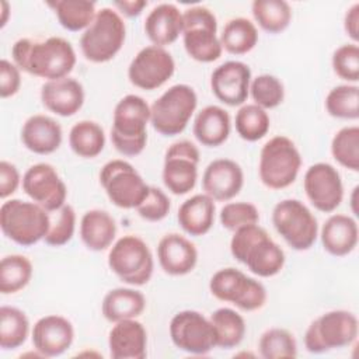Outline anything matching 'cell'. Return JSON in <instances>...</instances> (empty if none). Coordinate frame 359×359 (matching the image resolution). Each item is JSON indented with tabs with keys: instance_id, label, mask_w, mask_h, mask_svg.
Here are the masks:
<instances>
[{
	"instance_id": "1",
	"label": "cell",
	"mask_w": 359,
	"mask_h": 359,
	"mask_svg": "<svg viewBox=\"0 0 359 359\" xmlns=\"http://www.w3.org/2000/svg\"><path fill=\"white\" fill-rule=\"evenodd\" d=\"M11 57L20 70L46 81L67 77L77 60L72 43L62 36L21 38L13 45Z\"/></svg>"
},
{
	"instance_id": "2",
	"label": "cell",
	"mask_w": 359,
	"mask_h": 359,
	"mask_svg": "<svg viewBox=\"0 0 359 359\" xmlns=\"http://www.w3.org/2000/svg\"><path fill=\"white\" fill-rule=\"evenodd\" d=\"M233 233L230 252L250 272L259 278H271L282 271L286 261L285 252L264 227L255 223L240 227Z\"/></svg>"
},
{
	"instance_id": "3",
	"label": "cell",
	"mask_w": 359,
	"mask_h": 359,
	"mask_svg": "<svg viewBox=\"0 0 359 359\" xmlns=\"http://www.w3.org/2000/svg\"><path fill=\"white\" fill-rule=\"evenodd\" d=\"M150 105L136 94H128L114 109L111 142L116 151L126 157L139 156L147 143Z\"/></svg>"
},
{
	"instance_id": "4",
	"label": "cell",
	"mask_w": 359,
	"mask_h": 359,
	"mask_svg": "<svg viewBox=\"0 0 359 359\" xmlns=\"http://www.w3.org/2000/svg\"><path fill=\"white\" fill-rule=\"evenodd\" d=\"M50 224V215L35 202L8 199L0 208L3 234L22 247H31L43 240Z\"/></svg>"
},
{
	"instance_id": "5",
	"label": "cell",
	"mask_w": 359,
	"mask_h": 359,
	"mask_svg": "<svg viewBox=\"0 0 359 359\" xmlns=\"http://www.w3.org/2000/svg\"><path fill=\"white\" fill-rule=\"evenodd\" d=\"M126 27L118 11L104 7L97 11L93 22L80 36L83 56L93 63H105L122 49Z\"/></svg>"
},
{
	"instance_id": "6",
	"label": "cell",
	"mask_w": 359,
	"mask_h": 359,
	"mask_svg": "<svg viewBox=\"0 0 359 359\" xmlns=\"http://www.w3.org/2000/svg\"><path fill=\"white\" fill-rule=\"evenodd\" d=\"M302 167V156L296 144L286 136H273L261 149L258 174L269 189H283L292 185Z\"/></svg>"
},
{
	"instance_id": "7",
	"label": "cell",
	"mask_w": 359,
	"mask_h": 359,
	"mask_svg": "<svg viewBox=\"0 0 359 359\" xmlns=\"http://www.w3.org/2000/svg\"><path fill=\"white\" fill-rule=\"evenodd\" d=\"M359 332V321L352 311L331 310L317 317L306 330L304 346L310 353H324L352 345Z\"/></svg>"
},
{
	"instance_id": "8",
	"label": "cell",
	"mask_w": 359,
	"mask_h": 359,
	"mask_svg": "<svg viewBox=\"0 0 359 359\" xmlns=\"http://www.w3.org/2000/svg\"><path fill=\"white\" fill-rule=\"evenodd\" d=\"M198 105L195 90L188 84H175L150 105V123L163 136L184 132Z\"/></svg>"
},
{
	"instance_id": "9",
	"label": "cell",
	"mask_w": 359,
	"mask_h": 359,
	"mask_svg": "<svg viewBox=\"0 0 359 359\" xmlns=\"http://www.w3.org/2000/svg\"><path fill=\"white\" fill-rule=\"evenodd\" d=\"M217 20L203 7L195 6L182 13V41L188 56L196 62L210 63L222 56L223 48L216 35Z\"/></svg>"
},
{
	"instance_id": "10",
	"label": "cell",
	"mask_w": 359,
	"mask_h": 359,
	"mask_svg": "<svg viewBox=\"0 0 359 359\" xmlns=\"http://www.w3.org/2000/svg\"><path fill=\"white\" fill-rule=\"evenodd\" d=\"M109 269L126 285H146L154 271L153 254L140 237L126 234L118 238L108 254Z\"/></svg>"
},
{
	"instance_id": "11",
	"label": "cell",
	"mask_w": 359,
	"mask_h": 359,
	"mask_svg": "<svg viewBox=\"0 0 359 359\" xmlns=\"http://www.w3.org/2000/svg\"><path fill=\"white\" fill-rule=\"evenodd\" d=\"M272 224L289 247L306 251L317 240L318 223L311 210L299 199H283L273 206Z\"/></svg>"
},
{
	"instance_id": "12",
	"label": "cell",
	"mask_w": 359,
	"mask_h": 359,
	"mask_svg": "<svg viewBox=\"0 0 359 359\" xmlns=\"http://www.w3.org/2000/svg\"><path fill=\"white\" fill-rule=\"evenodd\" d=\"M209 290L217 300L231 303L243 311L259 310L266 303L265 286L231 266L222 268L213 273Z\"/></svg>"
},
{
	"instance_id": "13",
	"label": "cell",
	"mask_w": 359,
	"mask_h": 359,
	"mask_svg": "<svg viewBox=\"0 0 359 359\" xmlns=\"http://www.w3.org/2000/svg\"><path fill=\"white\" fill-rule=\"evenodd\" d=\"M100 182L108 199L121 209H136L150 188L135 167L122 158L111 160L102 165Z\"/></svg>"
},
{
	"instance_id": "14",
	"label": "cell",
	"mask_w": 359,
	"mask_h": 359,
	"mask_svg": "<svg viewBox=\"0 0 359 359\" xmlns=\"http://www.w3.org/2000/svg\"><path fill=\"white\" fill-rule=\"evenodd\" d=\"M170 338L180 349L191 355H206L216 348V335L209 318L195 310L178 311L170 321Z\"/></svg>"
},
{
	"instance_id": "15",
	"label": "cell",
	"mask_w": 359,
	"mask_h": 359,
	"mask_svg": "<svg viewBox=\"0 0 359 359\" xmlns=\"http://www.w3.org/2000/svg\"><path fill=\"white\" fill-rule=\"evenodd\" d=\"M199 158L198 147L189 140L175 142L167 149L161 177L171 194L185 195L195 188Z\"/></svg>"
},
{
	"instance_id": "16",
	"label": "cell",
	"mask_w": 359,
	"mask_h": 359,
	"mask_svg": "<svg viewBox=\"0 0 359 359\" xmlns=\"http://www.w3.org/2000/svg\"><path fill=\"white\" fill-rule=\"evenodd\" d=\"M175 72V62L171 53L156 45L140 49L128 67L129 81L146 91L157 90L165 84Z\"/></svg>"
},
{
	"instance_id": "17",
	"label": "cell",
	"mask_w": 359,
	"mask_h": 359,
	"mask_svg": "<svg viewBox=\"0 0 359 359\" xmlns=\"http://www.w3.org/2000/svg\"><path fill=\"white\" fill-rule=\"evenodd\" d=\"M22 191L46 212H55L66 203L67 188L56 168L48 163L31 165L22 175Z\"/></svg>"
},
{
	"instance_id": "18",
	"label": "cell",
	"mask_w": 359,
	"mask_h": 359,
	"mask_svg": "<svg viewBox=\"0 0 359 359\" xmlns=\"http://www.w3.org/2000/svg\"><path fill=\"white\" fill-rule=\"evenodd\" d=\"M303 188L310 203L320 212H334L344 199V184L338 170L328 163H316L307 168Z\"/></svg>"
},
{
	"instance_id": "19",
	"label": "cell",
	"mask_w": 359,
	"mask_h": 359,
	"mask_svg": "<svg viewBox=\"0 0 359 359\" xmlns=\"http://www.w3.org/2000/svg\"><path fill=\"white\" fill-rule=\"evenodd\" d=\"M251 70L240 60H227L217 66L210 76L213 95L229 107L244 105L250 95Z\"/></svg>"
},
{
	"instance_id": "20",
	"label": "cell",
	"mask_w": 359,
	"mask_h": 359,
	"mask_svg": "<svg viewBox=\"0 0 359 359\" xmlns=\"http://www.w3.org/2000/svg\"><path fill=\"white\" fill-rule=\"evenodd\" d=\"M32 345L39 356L53 358L65 353L73 344V324L63 316L49 314L41 317L32 328Z\"/></svg>"
},
{
	"instance_id": "21",
	"label": "cell",
	"mask_w": 359,
	"mask_h": 359,
	"mask_svg": "<svg viewBox=\"0 0 359 359\" xmlns=\"http://www.w3.org/2000/svg\"><path fill=\"white\" fill-rule=\"evenodd\" d=\"M244 185V172L238 163L230 158H216L208 164L202 175L203 194L217 202L237 196Z\"/></svg>"
},
{
	"instance_id": "22",
	"label": "cell",
	"mask_w": 359,
	"mask_h": 359,
	"mask_svg": "<svg viewBox=\"0 0 359 359\" xmlns=\"http://www.w3.org/2000/svg\"><path fill=\"white\" fill-rule=\"evenodd\" d=\"M157 259L165 273L182 276L192 272L196 266L198 250L187 237L178 233H170L158 241Z\"/></svg>"
},
{
	"instance_id": "23",
	"label": "cell",
	"mask_w": 359,
	"mask_h": 359,
	"mask_svg": "<svg viewBox=\"0 0 359 359\" xmlns=\"http://www.w3.org/2000/svg\"><path fill=\"white\" fill-rule=\"evenodd\" d=\"M41 101L48 111L59 116H72L84 104L83 84L69 76L45 81L41 87Z\"/></svg>"
},
{
	"instance_id": "24",
	"label": "cell",
	"mask_w": 359,
	"mask_h": 359,
	"mask_svg": "<svg viewBox=\"0 0 359 359\" xmlns=\"http://www.w3.org/2000/svg\"><path fill=\"white\" fill-rule=\"evenodd\" d=\"M108 348L112 359H144L147 353V332L136 318L114 323L108 334Z\"/></svg>"
},
{
	"instance_id": "25",
	"label": "cell",
	"mask_w": 359,
	"mask_h": 359,
	"mask_svg": "<svg viewBox=\"0 0 359 359\" xmlns=\"http://www.w3.org/2000/svg\"><path fill=\"white\" fill-rule=\"evenodd\" d=\"M62 126L53 118L36 114L29 116L21 128V142L32 153L46 156L62 144Z\"/></svg>"
},
{
	"instance_id": "26",
	"label": "cell",
	"mask_w": 359,
	"mask_h": 359,
	"mask_svg": "<svg viewBox=\"0 0 359 359\" xmlns=\"http://www.w3.org/2000/svg\"><path fill=\"white\" fill-rule=\"evenodd\" d=\"M144 34L156 46L174 43L182 34V13L172 3L157 4L144 20Z\"/></svg>"
},
{
	"instance_id": "27",
	"label": "cell",
	"mask_w": 359,
	"mask_h": 359,
	"mask_svg": "<svg viewBox=\"0 0 359 359\" xmlns=\"http://www.w3.org/2000/svg\"><path fill=\"white\" fill-rule=\"evenodd\" d=\"M320 237L324 250L330 255L345 257L351 254L358 245V223L348 215H331L323 224Z\"/></svg>"
},
{
	"instance_id": "28",
	"label": "cell",
	"mask_w": 359,
	"mask_h": 359,
	"mask_svg": "<svg viewBox=\"0 0 359 359\" xmlns=\"http://www.w3.org/2000/svg\"><path fill=\"white\" fill-rule=\"evenodd\" d=\"M215 201L206 194H196L181 203L177 220L187 234L201 237L212 229L215 223Z\"/></svg>"
},
{
	"instance_id": "29",
	"label": "cell",
	"mask_w": 359,
	"mask_h": 359,
	"mask_svg": "<svg viewBox=\"0 0 359 359\" xmlns=\"http://www.w3.org/2000/svg\"><path fill=\"white\" fill-rule=\"evenodd\" d=\"M231 129L229 112L219 105H208L202 108L195 119L192 132L196 140L206 147H217L223 144Z\"/></svg>"
},
{
	"instance_id": "30",
	"label": "cell",
	"mask_w": 359,
	"mask_h": 359,
	"mask_svg": "<svg viewBox=\"0 0 359 359\" xmlns=\"http://www.w3.org/2000/svg\"><path fill=\"white\" fill-rule=\"evenodd\" d=\"M116 236V222L101 209L87 210L80 220V238L91 251H104L109 248Z\"/></svg>"
},
{
	"instance_id": "31",
	"label": "cell",
	"mask_w": 359,
	"mask_h": 359,
	"mask_svg": "<svg viewBox=\"0 0 359 359\" xmlns=\"http://www.w3.org/2000/svg\"><path fill=\"white\" fill-rule=\"evenodd\" d=\"M144 309V294L132 287H115L104 296L101 303V313L109 323L137 318Z\"/></svg>"
},
{
	"instance_id": "32",
	"label": "cell",
	"mask_w": 359,
	"mask_h": 359,
	"mask_svg": "<svg viewBox=\"0 0 359 359\" xmlns=\"http://www.w3.org/2000/svg\"><path fill=\"white\" fill-rule=\"evenodd\" d=\"M210 323L216 335V346L231 349L241 344L245 337V321L241 314L229 307H220L210 314Z\"/></svg>"
},
{
	"instance_id": "33",
	"label": "cell",
	"mask_w": 359,
	"mask_h": 359,
	"mask_svg": "<svg viewBox=\"0 0 359 359\" xmlns=\"http://www.w3.org/2000/svg\"><path fill=\"white\" fill-rule=\"evenodd\" d=\"M219 39L226 52L231 55H245L255 48L258 29L248 18L236 17L226 22Z\"/></svg>"
},
{
	"instance_id": "34",
	"label": "cell",
	"mask_w": 359,
	"mask_h": 359,
	"mask_svg": "<svg viewBox=\"0 0 359 359\" xmlns=\"http://www.w3.org/2000/svg\"><path fill=\"white\" fill-rule=\"evenodd\" d=\"M69 146L79 157L94 158L104 150V129L94 121H79L70 129Z\"/></svg>"
},
{
	"instance_id": "35",
	"label": "cell",
	"mask_w": 359,
	"mask_h": 359,
	"mask_svg": "<svg viewBox=\"0 0 359 359\" xmlns=\"http://www.w3.org/2000/svg\"><path fill=\"white\" fill-rule=\"evenodd\" d=\"M48 4L53 8L59 24L72 32L87 29L97 14L95 3L87 0H56Z\"/></svg>"
},
{
	"instance_id": "36",
	"label": "cell",
	"mask_w": 359,
	"mask_h": 359,
	"mask_svg": "<svg viewBox=\"0 0 359 359\" xmlns=\"http://www.w3.org/2000/svg\"><path fill=\"white\" fill-rule=\"evenodd\" d=\"M251 11L257 24L269 34H280L292 21V8L285 0H255Z\"/></svg>"
},
{
	"instance_id": "37",
	"label": "cell",
	"mask_w": 359,
	"mask_h": 359,
	"mask_svg": "<svg viewBox=\"0 0 359 359\" xmlns=\"http://www.w3.org/2000/svg\"><path fill=\"white\" fill-rule=\"evenodd\" d=\"M29 321L27 314L11 306L0 307V346L1 349L20 348L28 337Z\"/></svg>"
},
{
	"instance_id": "38",
	"label": "cell",
	"mask_w": 359,
	"mask_h": 359,
	"mask_svg": "<svg viewBox=\"0 0 359 359\" xmlns=\"http://www.w3.org/2000/svg\"><path fill=\"white\" fill-rule=\"evenodd\" d=\"M32 278V264L21 254L6 255L0 262V292L13 294L22 290Z\"/></svg>"
},
{
	"instance_id": "39",
	"label": "cell",
	"mask_w": 359,
	"mask_h": 359,
	"mask_svg": "<svg viewBox=\"0 0 359 359\" xmlns=\"http://www.w3.org/2000/svg\"><path fill=\"white\" fill-rule=\"evenodd\" d=\"M234 126L243 140L257 142L268 133L271 119L268 112L257 104H244L236 112Z\"/></svg>"
},
{
	"instance_id": "40",
	"label": "cell",
	"mask_w": 359,
	"mask_h": 359,
	"mask_svg": "<svg viewBox=\"0 0 359 359\" xmlns=\"http://www.w3.org/2000/svg\"><path fill=\"white\" fill-rule=\"evenodd\" d=\"M324 104L331 116L355 121L359 118V87L356 84L337 86L330 90Z\"/></svg>"
},
{
	"instance_id": "41",
	"label": "cell",
	"mask_w": 359,
	"mask_h": 359,
	"mask_svg": "<svg viewBox=\"0 0 359 359\" xmlns=\"http://www.w3.org/2000/svg\"><path fill=\"white\" fill-rule=\"evenodd\" d=\"M334 160L351 171H359V128L356 125L341 128L331 140Z\"/></svg>"
},
{
	"instance_id": "42",
	"label": "cell",
	"mask_w": 359,
	"mask_h": 359,
	"mask_svg": "<svg viewBox=\"0 0 359 359\" xmlns=\"http://www.w3.org/2000/svg\"><path fill=\"white\" fill-rule=\"evenodd\" d=\"M258 351L264 359H285L297 356V344L293 334L285 328L266 330L259 341Z\"/></svg>"
},
{
	"instance_id": "43",
	"label": "cell",
	"mask_w": 359,
	"mask_h": 359,
	"mask_svg": "<svg viewBox=\"0 0 359 359\" xmlns=\"http://www.w3.org/2000/svg\"><path fill=\"white\" fill-rule=\"evenodd\" d=\"M250 95L258 107L272 109L279 107L285 100V87L282 81L272 74H259L251 79Z\"/></svg>"
},
{
	"instance_id": "44",
	"label": "cell",
	"mask_w": 359,
	"mask_h": 359,
	"mask_svg": "<svg viewBox=\"0 0 359 359\" xmlns=\"http://www.w3.org/2000/svg\"><path fill=\"white\" fill-rule=\"evenodd\" d=\"M50 224L43 241L50 247L67 244L76 230V212L72 205L65 203L60 209L50 212Z\"/></svg>"
},
{
	"instance_id": "45",
	"label": "cell",
	"mask_w": 359,
	"mask_h": 359,
	"mask_svg": "<svg viewBox=\"0 0 359 359\" xmlns=\"http://www.w3.org/2000/svg\"><path fill=\"white\" fill-rule=\"evenodd\" d=\"M219 219L226 230L236 231L240 227L258 223L259 212L250 202H229L220 209Z\"/></svg>"
},
{
	"instance_id": "46",
	"label": "cell",
	"mask_w": 359,
	"mask_h": 359,
	"mask_svg": "<svg viewBox=\"0 0 359 359\" xmlns=\"http://www.w3.org/2000/svg\"><path fill=\"white\" fill-rule=\"evenodd\" d=\"M334 73L352 84L359 80V46L358 43H345L337 48L331 59Z\"/></svg>"
},
{
	"instance_id": "47",
	"label": "cell",
	"mask_w": 359,
	"mask_h": 359,
	"mask_svg": "<svg viewBox=\"0 0 359 359\" xmlns=\"http://www.w3.org/2000/svg\"><path fill=\"white\" fill-rule=\"evenodd\" d=\"M171 202L160 188L150 187L144 201L136 208L139 216L147 222H160L170 213Z\"/></svg>"
},
{
	"instance_id": "48",
	"label": "cell",
	"mask_w": 359,
	"mask_h": 359,
	"mask_svg": "<svg viewBox=\"0 0 359 359\" xmlns=\"http://www.w3.org/2000/svg\"><path fill=\"white\" fill-rule=\"evenodd\" d=\"M21 87L20 69L10 60H0V97L10 98L18 93Z\"/></svg>"
},
{
	"instance_id": "49",
	"label": "cell",
	"mask_w": 359,
	"mask_h": 359,
	"mask_svg": "<svg viewBox=\"0 0 359 359\" xmlns=\"http://www.w3.org/2000/svg\"><path fill=\"white\" fill-rule=\"evenodd\" d=\"M18 168L6 160L0 161V198L7 199L11 196L21 182Z\"/></svg>"
},
{
	"instance_id": "50",
	"label": "cell",
	"mask_w": 359,
	"mask_h": 359,
	"mask_svg": "<svg viewBox=\"0 0 359 359\" xmlns=\"http://www.w3.org/2000/svg\"><path fill=\"white\" fill-rule=\"evenodd\" d=\"M344 29L346 35L352 39V43L359 41V3L352 4L344 17Z\"/></svg>"
},
{
	"instance_id": "51",
	"label": "cell",
	"mask_w": 359,
	"mask_h": 359,
	"mask_svg": "<svg viewBox=\"0 0 359 359\" xmlns=\"http://www.w3.org/2000/svg\"><path fill=\"white\" fill-rule=\"evenodd\" d=\"M147 6V1L144 0H122V1H114V7L118 8L123 15L133 18L140 15L143 8Z\"/></svg>"
},
{
	"instance_id": "52",
	"label": "cell",
	"mask_w": 359,
	"mask_h": 359,
	"mask_svg": "<svg viewBox=\"0 0 359 359\" xmlns=\"http://www.w3.org/2000/svg\"><path fill=\"white\" fill-rule=\"evenodd\" d=\"M0 7H1V20H0V27L3 28L7 24V17H8V11H10V6L7 1H0Z\"/></svg>"
},
{
	"instance_id": "53",
	"label": "cell",
	"mask_w": 359,
	"mask_h": 359,
	"mask_svg": "<svg viewBox=\"0 0 359 359\" xmlns=\"http://www.w3.org/2000/svg\"><path fill=\"white\" fill-rule=\"evenodd\" d=\"M358 189H359V188L355 187V188L352 189V196H351V201H352V202H351V203H352V212H353L356 216H358V210H356V208H355V203H356V198H355V196H356V194H358Z\"/></svg>"
}]
</instances>
